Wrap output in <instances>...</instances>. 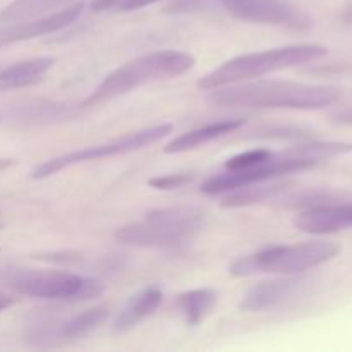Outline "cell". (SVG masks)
Listing matches in <instances>:
<instances>
[{"mask_svg": "<svg viewBox=\"0 0 352 352\" xmlns=\"http://www.w3.org/2000/svg\"><path fill=\"white\" fill-rule=\"evenodd\" d=\"M329 54V48L322 43H296L287 47L270 48L263 52L237 55L230 60L223 62L217 69L198 81V88L215 89L227 85L250 81V79L261 78L270 72L284 71V69L296 67V65L308 64L318 60Z\"/></svg>", "mask_w": 352, "mask_h": 352, "instance_id": "obj_2", "label": "cell"}, {"mask_svg": "<svg viewBox=\"0 0 352 352\" xmlns=\"http://www.w3.org/2000/svg\"><path fill=\"white\" fill-rule=\"evenodd\" d=\"M67 2L69 0H14L6 9L0 10V23L6 24L14 23V21L34 19Z\"/></svg>", "mask_w": 352, "mask_h": 352, "instance_id": "obj_19", "label": "cell"}, {"mask_svg": "<svg viewBox=\"0 0 352 352\" xmlns=\"http://www.w3.org/2000/svg\"><path fill=\"white\" fill-rule=\"evenodd\" d=\"M205 213L196 206H168L148 213L140 222L116 230V239L140 248H175L191 239L203 226Z\"/></svg>", "mask_w": 352, "mask_h": 352, "instance_id": "obj_5", "label": "cell"}, {"mask_svg": "<svg viewBox=\"0 0 352 352\" xmlns=\"http://www.w3.org/2000/svg\"><path fill=\"white\" fill-rule=\"evenodd\" d=\"M82 10H85V3L78 2L74 6L58 10V12L40 16L36 19L6 23V26H0V48L19 43V41L33 40V38L43 36V34L57 33V31L76 23L78 17L82 14Z\"/></svg>", "mask_w": 352, "mask_h": 352, "instance_id": "obj_11", "label": "cell"}, {"mask_svg": "<svg viewBox=\"0 0 352 352\" xmlns=\"http://www.w3.org/2000/svg\"><path fill=\"white\" fill-rule=\"evenodd\" d=\"M3 91H6V89H3V88H2V86H0V93H3Z\"/></svg>", "mask_w": 352, "mask_h": 352, "instance_id": "obj_28", "label": "cell"}, {"mask_svg": "<svg viewBox=\"0 0 352 352\" xmlns=\"http://www.w3.org/2000/svg\"><path fill=\"white\" fill-rule=\"evenodd\" d=\"M157 2H160V0H93L91 10L93 12H105V10H122V12H129V10L143 9V7Z\"/></svg>", "mask_w": 352, "mask_h": 352, "instance_id": "obj_21", "label": "cell"}, {"mask_svg": "<svg viewBox=\"0 0 352 352\" xmlns=\"http://www.w3.org/2000/svg\"><path fill=\"white\" fill-rule=\"evenodd\" d=\"M14 165H17V160H14V158H0V172L14 167Z\"/></svg>", "mask_w": 352, "mask_h": 352, "instance_id": "obj_27", "label": "cell"}, {"mask_svg": "<svg viewBox=\"0 0 352 352\" xmlns=\"http://www.w3.org/2000/svg\"><path fill=\"white\" fill-rule=\"evenodd\" d=\"M162 299H164V294L155 285L138 291L136 294L131 296L129 301L126 302V306L117 315L116 322H113V332L119 336V333H126L133 330L134 327L140 325L143 320H146L148 316L157 311L158 306L162 305Z\"/></svg>", "mask_w": 352, "mask_h": 352, "instance_id": "obj_13", "label": "cell"}, {"mask_svg": "<svg viewBox=\"0 0 352 352\" xmlns=\"http://www.w3.org/2000/svg\"><path fill=\"white\" fill-rule=\"evenodd\" d=\"M0 229H2V222H0Z\"/></svg>", "mask_w": 352, "mask_h": 352, "instance_id": "obj_29", "label": "cell"}, {"mask_svg": "<svg viewBox=\"0 0 352 352\" xmlns=\"http://www.w3.org/2000/svg\"><path fill=\"white\" fill-rule=\"evenodd\" d=\"M195 64L196 58L181 50H158L141 55L107 74V78L85 100L82 107L109 102L151 81L177 78L191 71Z\"/></svg>", "mask_w": 352, "mask_h": 352, "instance_id": "obj_3", "label": "cell"}, {"mask_svg": "<svg viewBox=\"0 0 352 352\" xmlns=\"http://www.w3.org/2000/svg\"><path fill=\"white\" fill-rule=\"evenodd\" d=\"M81 107L64 102H36L17 105L7 112V117L19 124H52L76 117Z\"/></svg>", "mask_w": 352, "mask_h": 352, "instance_id": "obj_15", "label": "cell"}, {"mask_svg": "<svg viewBox=\"0 0 352 352\" xmlns=\"http://www.w3.org/2000/svg\"><path fill=\"white\" fill-rule=\"evenodd\" d=\"M318 164L320 162L315 160V158L296 157L291 148L278 151V153L272 151L270 157L265 158L260 164L253 165V167L226 170L222 174L212 175L201 184V191L210 196L222 195V192L246 188V186L251 184H261V182L272 181V179L282 177V175L309 170V168H315Z\"/></svg>", "mask_w": 352, "mask_h": 352, "instance_id": "obj_8", "label": "cell"}, {"mask_svg": "<svg viewBox=\"0 0 352 352\" xmlns=\"http://www.w3.org/2000/svg\"><path fill=\"white\" fill-rule=\"evenodd\" d=\"M192 174L191 172H177V174H167V175H157L148 181V186L153 189H160V191H170V189L182 188L184 184L191 182Z\"/></svg>", "mask_w": 352, "mask_h": 352, "instance_id": "obj_23", "label": "cell"}, {"mask_svg": "<svg viewBox=\"0 0 352 352\" xmlns=\"http://www.w3.org/2000/svg\"><path fill=\"white\" fill-rule=\"evenodd\" d=\"M0 285L21 296L57 301H86L102 292L96 282L69 272H45L0 265Z\"/></svg>", "mask_w": 352, "mask_h": 352, "instance_id": "obj_6", "label": "cell"}, {"mask_svg": "<svg viewBox=\"0 0 352 352\" xmlns=\"http://www.w3.org/2000/svg\"><path fill=\"white\" fill-rule=\"evenodd\" d=\"M219 302V292L213 289H192L179 294L177 309L189 327L205 322Z\"/></svg>", "mask_w": 352, "mask_h": 352, "instance_id": "obj_18", "label": "cell"}, {"mask_svg": "<svg viewBox=\"0 0 352 352\" xmlns=\"http://www.w3.org/2000/svg\"><path fill=\"white\" fill-rule=\"evenodd\" d=\"M55 64L54 57H36L30 60L16 62L0 69V86L3 89L26 88L40 81Z\"/></svg>", "mask_w": 352, "mask_h": 352, "instance_id": "obj_17", "label": "cell"}, {"mask_svg": "<svg viewBox=\"0 0 352 352\" xmlns=\"http://www.w3.org/2000/svg\"><path fill=\"white\" fill-rule=\"evenodd\" d=\"M339 244L330 241L272 246L237 258L230 263L229 274L232 277H251L258 274L298 275L333 260L339 256Z\"/></svg>", "mask_w": 352, "mask_h": 352, "instance_id": "obj_4", "label": "cell"}, {"mask_svg": "<svg viewBox=\"0 0 352 352\" xmlns=\"http://www.w3.org/2000/svg\"><path fill=\"white\" fill-rule=\"evenodd\" d=\"M16 302H17V299L14 298V296L6 294V292H0V313L6 311V309H9L10 306H14Z\"/></svg>", "mask_w": 352, "mask_h": 352, "instance_id": "obj_26", "label": "cell"}, {"mask_svg": "<svg viewBox=\"0 0 352 352\" xmlns=\"http://www.w3.org/2000/svg\"><path fill=\"white\" fill-rule=\"evenodd\" d=\"M256 136L258 138H282V140H284V138L285 140H287V138H299V140H301V138H308V131L301 129V127H291V126L274 127V129L267 131V133L261 131V133H258Z\"/></svg>", "mask_w": 352, "mask_h": 352, "instance_id": "obj_24", "label": "cell"}, {"mask_svg": "<svg viewBox=\"0 0 352 352\" xmlns=\"http://www.w3.org/2000/svg\"><path fill=\"white\" fill-rule=\"evenodd\" d=\"M270 150H263V148H260V150H250L246 151V153H241L229 158V160L226 162V168L227 170H237V168L253 167V165L260 164L265 158L270 157Z\"/></svg>", "mask_w": 352, "mask_h": 352, "instance_id": "obj_22", "label": "cell"}, {"mask_svg": "<svg viewBox=\"0 0 352 352\" xmlns=\"http://www.w3.org/2000/svg\"><path fill=\"white\" fill-rule=\"evenodd\" d=\"M294 226L301 232L327 236L352 227V203L346 205H318L296 215Z\"/></svg>", "mask_w": 352, "mask_h": 352, "instance_id": "obj_12", "label": "cell"}, {"mask_svg": "<svg viewBox=\"0 0 352 352\" xmlns=\"http://www.w3.org/2000/svg\"><path fill=\"white\" fill-rule=\"evenodd\" d=\"M340 89L336 86L305 85L296 81L236 82L210 89L208 100L219 107L244 109L320 110L339 102Z\"/></svg>", "mask_w": 352, "mask_h": 352, "instance_id": "obj_1", "label": "cell"}, {"mask_svg": "<svg viewBox=\"0 0 352 352\" xmlns=\"http://www.w3.org/2000/svg\"><path fill=\"white\" fill-rule=\"evenodd\" d=\"M301 285L298 278H277V280L261 282L254 285L241 301L239 308L248 313H258L270 309L287 299L292 292H296Z\"/></svg>", "mask_w": 352, "mask_h": 352, "instance_id": "obj_14", "label": "cell"}, {"mask_svg": "<svg viewBox=\"0 0 352 352\" xmlns=\"http://www.w3.org/2000/svg\"><path fill=\"white\" fill-rule=\"evenodd\" d=\"M278 191H282V186H265L261 184H251L246 188L234 189L229 191L230 195L226 196L222 201L223 208H241V206H250L254 203L267 201L272 199Z\"/></svg>", "mask_w": 352, "mask_h": 352, "instance_id": "obj_20", "label": "cell"}, {"mask_svg": "<svg viewBox=\"0 0 352 352\" xmlns=\"http://www.w3.org/2000/svg\"><path fill=\"white\" fill-rule=\"evenodd\" d=\"M110 311L109 305H96L93 308L72 315L69 318L52 320V322L34 323L26 330L24 340L33 347H57L86 337L98 329L107 320Z\"/></svg>", "mask_w": 352, "mask_h": 352, "instance_id": "obj_9", "label": "cell"}, {"mask_svg": "<svg viewBox=\"0 0 352 352\" xmlns=\"http://www.w3.org/2000/svg\"><path fill=\"white\" fill-rule=\"evenodd\" d=\"M332 120L336 124H342V126H352V107L332 113Z\"/></svg>", "mask_w": 352, "mask_h": 352, "instance_id": "obj_25", "label": "cell"}, {"mask_svg": "<svg viewBox=\"0 0 352 352\" xmlns=\"http://www.w3.org/2000/svg\"><path fill=\"white\" fill-rule=\"evenodd\" d=\"M244 124H246V120L244 119H227V120H219V122L206 124V126H201V127H196V129L181 134V136H177L175 140H172L170 143L165 144L164 153L175 155V153H184V151H189V150H195V148L210 143V141L217 140V138L226 136V134L241 129Z\"/></svg>", "mask_w": 352, "mask_h": 352, "instance_id": "obj_16", "label": "cell"}, {"mask_svg": "<svg viewBox=\"0 0 352 352\" xmlns=\"http://www.w3.org/2000/svg\"><path fill=\"white\" fill-rule=\"evenodd\" d=\"M172 129H174L172 124H158V126L144 127V129L124 134L122 138H116V140L107 141V143L93 144V146L81 148V150L69 151V153L48 158L43 164L36 165V167L31 170L30 175L34 181H40V179H47L50 177V175L58 174L60 170L72 167V165L100 160V158L116 157V155L133 153V151L143 150V148L164 140L165 136H168V134L172 133Z\"/></svg>", "mask_w": 352, "mask_h": 352, "instance_id": "obj_7", "label": "cell"}, {"mask_svg": "<svg viewBox=\"0 0 352 352\" xmlns=\"http://www.w3.org/2000/svg\"><path fill=\"white\" fill-rule=\"evenodd\" d=\"M237 19L254 24L289 28L294 31L311 30L313 21L291 0H220Z\"/></svg>", "mask_w": 352, "mask_h": 352, "instance_id": "obj_10", "label": "cell"}]
</instances>
